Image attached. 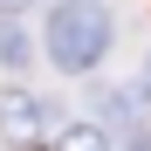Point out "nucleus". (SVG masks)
<instances>
[{
    "instance_id": "obj_1",
    "label": "nucleus",
    "mask_w": 151,
    "mask_h": 151,
    "mask_svg": "<svg viewBox=\"0 0 151 151\" xmlns=\"http://www.w3.org/2000/svg\"><path fill=\"white\" fill-rule=\"evenodd\" d=\"M110 41H117V21H110L103 0H62L48 14V62L62 76H89L110 55Z\"/></svg>"
},
{
    "instance_id": "obj_2",
    "label": "nucleus",
    "mask_w": 151,
    "mask_h": 151,
    "mask_svg": "<svg viewBox=\"0 0 151 151\" xmlns=\"http://www.w3.org/2000/svg\"><path fill=\"white\" fill-rule=\"evenodd\" d=\"M48 124H55V103L48 96H35V89H0V137H14L21 151H28L35 137H48Z\"/></svg>"
},
{
    "instance_id": "obj_3",
    "label": "nucleus",
    "mask_w": 151,
    "mask_h": 151,
    "mask_svg": "<svg viewBox=\"0 0 151 151\" xmlns=\"http://www.w3.org/2000/svg\"><path fill=\"white\" fill-rule=\"evenodd\" d=\"M28 62H35L28 21H21V14H0V69H7V76H28Z\"/></svg>"
},
{
    "instance_id": "obj_4",
    "label": "nucleus",
    "mask_w": 151,
    "mask_h": 151,
    "mask_svg": "<svg viewBox=\"0 0 151 151\" xmlns=\"http://www.w3.org/2000/svg\"><path fill=\"white\" fill-rule=\"evenodd\" d=\"M55 151H110V131L103 124H69V131H55Z\"/></svg>"
},
{
    "instance_id": "obj_5",
    "label": "nucleus",
    "mask_w": 151,
    "mask_h": 151,
    "mask_svg": "<svg viewBox=\"0 0 151 151\" xmlns=\"http://www.w3.org/2000/svg\"><path fill=\"white\" fill-rule=\"evenodd\" d=\"M131 103H151V55L137 62V83H131Z\"/></svg>"
},
{
    "instance_id": "obj_6",
    "label": "nucleus",
    "mask_w": 151,
    "mask_h": 151,
    "mask_svg": "<svg viewBox=\"0 0 151 151\" xmlns=\"http://www.w3.org/2000/svg\"><path fill=\"white\" fill-rule=\"evenodd\" d=\"M124 151H151V131H131V137H124Z\"/></svg>"
},
{
    "instance_id": "obj_7",
    "label": "nucleus",
    "mask_w": 151,
    "mask_h": 151,
    "mask_svg": "<svg viewBox=\"0 0 151 151\" xmlns=\"http://www.w3.org/2000/svg\"><path fill=\"white\" fill-rule=\"evenodd\" d=\"M35 7V0H0V14H28Z\"/></svg>"
}]
</instances>
